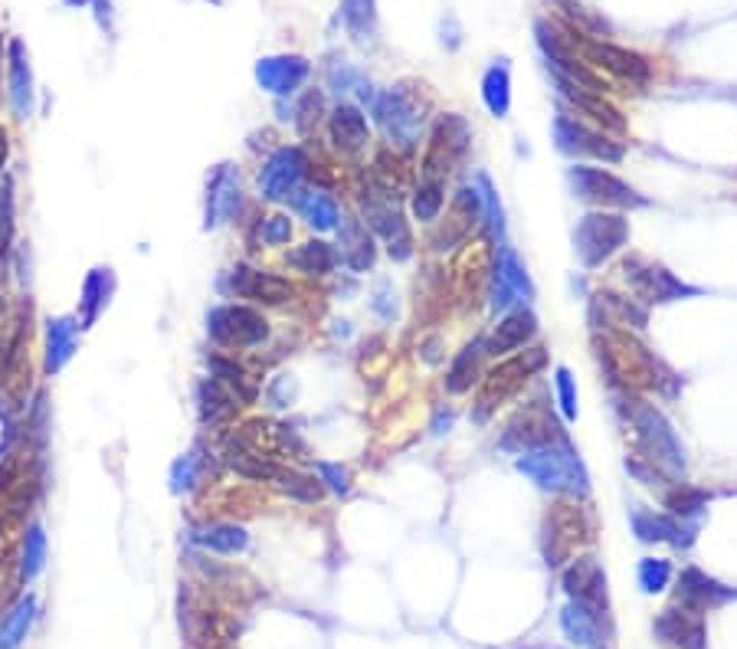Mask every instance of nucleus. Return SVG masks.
Returning <instances> with one entry per match:
<instances>
[{
    "label": "nucleus",
    "instance_id": "nucleus-1",
    "mask_svg": "<svg viewBox=\"0 0 737 649\" xmlns=\"http://www.w3.org/2000/svg\"><path fill=\"white\" fill-rule=\"evenodd\" d=\"M518 472L541 486L544 492H557V495H587L590 479L587 469L580 463V456L574 446L567 443V436H557L534 450H525L518 456Z\"/></svg>",
    "mask_w": 737,
    "mask_h": 649
},
{
    "label": "nucleus",
    "instance_id": "nucleus-2",
    "mask_svg": "<svg viewBox=\"0 0 737 649\" xmlns=\"http://www.w3.org/2000/svg\"><path fill=\"white\" fill-rule=\"evenodd\" d=\"M629 240V223L623 214H606L593 210L574 230V250L587 269H597Z\"/></svg>",
    "mask_w": 737,
    "mask_h": 649
},
{
    "label": "nucleus",
    "instance_id": "nucleus-3",
    "mask_svg": "<svg viewBox=\"0 0 737 649\" xmlns=\"http://www.w3.org/2000/svg\"><path fill=\"white\" fill-rule=\"evenodd\" d=\"M207 335L223 348H256L269 338V325L249 305H217L207 312Z\"/></svg>",
    "mask_w": 737,
    "mask_h": 649
},
{
    "label": "nucleus",
    "instance_id": "nucleus-4",
    "mask_svg": "<svg viewBox=\"0 0 737 649\" xmlns=\"http://www.w3.org/2000/svg\"><path fill=\"white\" fill-rule=\"evenodd\" d=\"M633 427L639 433V440H643L646 453L652 459V466L659 463L662 472H669V476H682L685 469V453H682V443L679 436H675L672 423L662 417L656 407L649 404H639L633 410Z\"/></svg>",
    "mask_w": 737,
    "mask_h": 649
},
{
    "label": "nucleus",
    "instance_id": "nucleus-5",
    "mask_svg": "<svg viewBox=\"0 0 737 649\" xmlns=\"http://www.w3.org/2000/svg\"><path fill=\"white\" fill-rule=\"evenodd\" d=\"M567 184L577 200L597 207H643L646 200L639 197L626 181L603 168H587V164H574L567 168Z\"/></svg>",
    "mask_w": 737,
    "mask_h": 649
},
{
    "label": "nucleus",
    "instance_id": "nucleus-6",
    "mask_svg": "<svg viewBox=\"0 0 737 649\" xmlns=\"http://www.w3.org/2000/svg\"><path fill=\"white\" fill-rule=\"evenodd\" d=\"M371 112L377 118V125L384 128L387 138L394 141L397 148L410 151L416 148V141H420V112H416L413 99L407 96L403 89H387L374 96L371 102Z\"/></svg>",
    "mask_w": 737,
    "mask_h": 649
},
{
    "label": "nucleus",
    "instance_id": "nucleus-7",
    "mask_svg": "<svg viewBox=\"0 0 737 649\" xmlns=\"http://www.w3.org/2000/svg\"><path fill=\"white\" fill-rule=\"evenodd\" d=\"M305 171H308L305 151L295 145H285L279 151H272L269 161L263 164V171H259V191H263V197L272 200V204L289 200L299 191Z\"/></svg>",
    "mask_w": 737,
    "mask_h": 649
},
{
    "label": "nucleus",
    "instance_id": "nucleus-8",
    "mask_svg": "<svg viewBox=\"0 0 737 649\" xmlns=\"http://www.w3.org/2000/svg\"><path fill=\"white\" fill-rule=\"evenodd\" d=\"M554 145L561 155L570 158H597V161H623V148L613 145L610 138L600 132H590L587 125H580L577 118L557 115L554 118Z\"/></svg>",
    "mask_w": 737,
    "mask_h": 649
},
{
    "label": "nucleus",
    "instance_id": "nucleus-9",
    "mask_svg": "<svg viewBox=\"0 0 737 649\" xmlns=\"http://www.w3.org/2000/svg\"><path fill=\"white\" fill-rule=\"evenodd\" d=\"M223 289H230L233 295H240V299L259 302V305H285L295 295L289 279L263 273V269H253V266H233L227 273V282H223Z\"/></svg>",
    "mask_w": 737,
    "mask_h": 649
},
{
    "label": "nucleus",
    "instance_id": "nucleus-10",
    "mask_svg": "<svg viewBox=\"0 0 737 649\" xmlns=\"http://www.w3.org/2000/svg\"><path fill=\"white\" fill-rule=\"evenodd\" d=\"M534 299V286L528 279L525 263L518 259V253L511 246L498 250V266H495V286H492V305L495 312H508L511 305Z\"/></svg>",
    "mask_w": 737,
    "mask_h": 649
},
{
    "label": "nucleus",
    "instance_id": "nucleus-11",
    "mask_svg": "<svg viewBox=\"0 0 737 649\" xmlns=\"http://www.w3.org/2000/svg\"><path fill=\"white\" fill-rule=\"evenodd\" d=\"M243 210V187H240V174H236L230 164L217 168V174L210 177L207 187V230L220 227V223H233Z\"/></svg>",
    "mask_w": 737,
    "mask_h": 649
},
{
    "label": "nucleus",
    "instance_id": "nucleus-12",
    "mask_svg": "<svg viewBox=\"0 0 737 649\" xmlns=\"http://www.w3.org/2000/svg\"><path fill=\"white\" fill-rule=\"evenodd\" d=\"M312 73L305 56H266L256 63V82L272 96H292Z\"/></svg>",
    "mask_w": 737,
    "mask_h": 649
},
{
    "label": "nucleus",
    "instance_id": "nucleus-13",
    "mask_svg": "<svg viewBox=\"0 0 737 649\" xmlns=\"http://www.w3.org/2000/svg\"><path fill=\"white\" fill-rule=\"evenodd\" d=\"M656 636H659V643L675 646V649H705L708 646V630H705L701 613H692L685 607L662 610V617L656 620Z\"/></svg>",
    "mask_w": 737,
    "mask_h": 649
},
{
    "label": "nucleus",
    "instance_id": "nucleus-14",
    "mask_svg": "<svg viewBox=\"0 0 737 649\" xmlns=\"http://www.w3.org/2000/svg\"><path fill=\"white\" fill-rule=\"evenodd\" d=\"M364 217L387 240V250L394 259H407L413 253V236L407 220L400 217V210L390 200H374V197L364 200Z\"/></svg>",
    "mask_w": 737,
    "mask_h": 649
},
{
    "label": "nucleus",
    "instance_id": "nucleus-15",
    "mask_svg": "<svg viewBox=\"0 0 737 649\" xmlns=\"http://www.w3.org/2000/svg\"><path fill=\"white\" fill-rule=\"evenodd\" d=\"M580 50H584L593 66L606 69V73L620 76V79H629L636 82V86H643L649 79V63L639 53H629L623 46H613V43H600V40H580Z\"/></svg>",
    "mask_w": 737,
    "mask_h": 649
},
{
    "label": "nucleus",
    "instance_id": "nucleus-16",
    "mask_svg": "<svg viewBox=\"0 0 737 649\" xmlns=\"http://www.w3.org/2000/svg\"><path fill=\"white\" fill-rule=\"evenodd\" d=\"M544 364V351L541 348H531L528 354H521V358H515V361H508V364H502V368H495L492 374H489V381H485V394H482V413L479 417H485V413H489L492 407H495V397L502 400V397H508V394H515V387L525 381V377L531 374V371H538Z\"/></svg>",
    "mask_w": 737,
    "mask_h": 649
},
{
    "label": "nucleus",
    "instance_id": "nucleus-17",
    "mask_svg": "<svg viewBox=\"0 0 737 649\" xmlns=\"http://www.w3.org/2000/svg\"><path fill=\"white\" fill-rule=\"evenodd\" d=\"M731 597H737L734 587L718 584L715 577L701 574L698 568H688L679 577V604L685 610H692V613H705V610L718 607V604H724V600H731Z\"/></svg>",
    "mask_w": 737,
    "mask_h": 649
},
{
    "label": "nucleus",
    "instance_id": "nucleus-18",
    "mask_svg": "<svg viewBox=\"0 0 737 649\" xmlns=\"http://www.w3.org/2000/svg\"><path fill=\"white\" fill-rule=\"evenodd\" d=\"M561 584L570 594V600H580V604H587L593 610L606 604V577H603V568L593 558H577L564 571Z\"/></svg>",
    "mask_w": 737,
    "mask_h": 649
},
{
    "label": "nucleus",
    "instance_id": "nucleus-19",
    "mask_svg": "<svg viewBox=\"0 0 737 649\" xmlns=\"http://www.w3.org/2000/svg\"><path fill=\"white\" fill-rule=\"evenodd\" d=\"M534 332H538V318H534V312L515 309V312H508L502 322H498L492 338L482 341V348H485V354H495V358H502V354H511V351L525 348L528 341L534 338Z\"/></svg>",
    "mask_w": 737,
    "mask_h": 649
},
{
    "label": "nucleus",
    "instance_id": "nucleus-20",
    "mask_svg": "<svg viewBox=\"0 0 737 649\" xmlns=\"http://www.w3.org/2000/svg\"><path fill=\"white\" fill-rule=\"evenodd\" d=\"M7 63H10V109L17 118H30L33 115V69H30V56L23 50L20 40H10L7 46Z\"/></svg>",
    "mask_w": 737,
    "mask_h": 649
},
{
    "label": "nucleus",
    "instance_id": "nucleus-21",
    "mask_svg": "<svg viewBox=\"0 0 737 649\" xmlns=\"http://www.w3.org/2000/svg\"><path fill=\"white\" fill-rule=\"evenodd\" d=\"M79 322L69 315H59L46 322V374H59L73 361L79 345Z\"/></svg>",
    "mask_w": 737,
    "mask_h": 649
},
{
    "label": "nucleus",
    "instance_id": "nucleus-22",
    "mask_svg": "<svg viewBox=\"0 0 737 649\" xmlns=\"http://www.w3.org/2000/svg\"><path fill=\"white\" fill-rule=\"evenodd\" d=\"M341 236H338V246H341V263L351 269V273H367V269L374 266L377 259V250H374V236L367 233V227L361 220H341Z\"/></svg>",
    "mask_w": 737,
    "mask_h": 649
},
{
    "label": "nucleus",
    "instance_id": "nucleus-23",
    "mask_svg": "<svg viewBox=\"0 0 737 649\" xmlns=\"http://www.w3.org/2000/svg\"><path fill=\"white\" fill-rule=\"evenodd\" d=\"M629 522H633V531L639 541H646V545H656V541H669L675 548H685L692 545V531H685L682 522H675L669 515H656V512H646V509H633L629 515Z\"/></svg>",
    "mask_w": 737,
    "mask_h": 649
},
{
    "label": "nucleus",
    "instance_id": "nucleus-24",
    "mask_svg": "<svg viewBox=\"0 0 737 649\" xmlns=\"http://www.w3.org/2000/svg\"><path fill=\"white\" fill-rule=\"evenodd\" d=\"M331 141H335L344 155H354V151H361L371 141V128H367V118L358 105L341 102L331 112Z\"/></svg>",
    "mask_w": 737,
    "mask_h": 649
},
{
    "label": "nucleus",
    "instance_id": "nucleus-25",
    "mask_svg": "<svg viewBox=\"0 0 737 649\" xmlns=\"http://www.w3.org/2000/svg\"><path fill=\"white\" fill-rule=\"evenodd\" d=\"M626 273H629V279H633L636 292L643 295L646 302H672V299H682L685 292H692L662 266H646V269H629L626 266Z\"/></svg>",
    "mask_w": 737,
    "mask_h": 649
},
{
    "label": "nucleus",
    "instance_id": "nucleus-26",
    "mask_svg": "<svg viewBox=\"0 0 737 649\" xmlns=\"http://www.w3.org/2000/svg\"><path fill=\"white\" fill-rule=\"evenodd\" d=\"M112 292H115L112 269L109 266L92 269V273L86 276V282H82V299H79L82 318H79V328H92L95 325V318H99L105 305H109Z\"/></svg>",
    "mask_w": 737,
    "mask_h": 649
},
{
    "label": "nucleus",
    "instance_id": "nucleus-27",
    "mask_svg": "<svg viewBox=\"0 0 737 649\" xmlns=\"http://www.w3.org/2000/svg\"><path fill=\"white\" fill-rule=\"evenodd\" d=\"M561 630L564 636L574 646L580 649H593L600 643V620H597V610L580 604V600H570L561 610Z\"/></svg>",
    "mask_w": 737,
    "mask_h": 649
},
{
    "label": "nucleus",
    "instance_id": "nucleus-28",
    "mask_svg": "<svg viewBox=\"0 0 737 649\" xmlns=\"http://www.w3.org/2000/svg\"><path fill=\"white\" fill-rule=\"evenodd\" d=\"M295 207H299V214L305 217V223L312 230H338L341 227V207L338 200L325 194V191H295Z\"/></svg>",
    "mask_w": 737,
    "mask_h": 649
},
{
    "label": "nucleus",
    "instance_id": "nucleus-29",
    "mask_svg": "<svg viewBox=\"0 0 737 649\" xmlns=\"http://www.w3.org/2000/svg\"><path fill=\"white\" fill-rule=\"evenodd\" d=\"M190 541L207 551H220V554H240L249 548V535L240 525H204V528H190Z\"/></svg>",
    "mask_w": 737,
    "mask_h": 649
},
{
    "label": "nucleus",
    "instance_id": "nucleus-30",
    "mask_svg": "<svg viewBox=\"0 0 737 649\" xmlns=\"http://www.w3.org/2000/svg\"><path fill=\"white\" fill-rule=\"evenodd\" d=\"M37 613H40V600L37 597H33V594L20 597L14 604V610H10L4 617V623H0V649H17L23 640H27V633L33 627V620H37Z\"/></svg>",
    "mask_w": 737,
    "mask_h": 649
},
{
    "label": "nucleus",
    "instance_id": "nucleus-31",
    "mask_svg": "<svg viewBox=\"0 0 737 649\" xmlns=\"http://www.w3.org/2000/svg\"><path fill=\"white\" fill-rule=\"evenodd\" d=\"M285 263H289L292 269H299L302 276H328L331 269H335L338 256L325 240H308L299 246V250H292L289 256H285Z\"/></svg>",
    "mask_w": 737,
    "mask_h": 649
},
{
    "label": "nucleus",
    "instance_id": "nucleus-32",
    "mask_svg": "<svg viewBox=\"0 0 737 649\" xmlns=\"http://www.w3.org/2000/svg\"><path fill=\"white\" fill-rule=\"evenodd\" d=\"M197 404L204 423H223L236 413V397L220 381H213V377H204L197 384Z\"/></svg>",
    "mask_w": 737,
    "mask_h": 649
},
{
    "label": "nucleus",
    "instance_id": "nucleus-33",
    "mask_svg": "<svg viewBox=\"0 0 737 649\" xmlns=\"http://www.w3.org/2000/svg\"><path fill=\"white\" fill-rule=\"evenodd\" d=\"M43 568H46V531L43 525L33 522L27 528V535H23V548H20V571H17L20 584L37 581Z\"/></svg>",
    "mask_w": 737,
    "mask_h": 649
},
{
    "label": "nucleus",
    "instance_id": "nucleus-34",
    "mask_svg": "<svg viewBox=\"0 0 737 649\" xmlns=\"http://www.w3.org/2000/svg\"><path fill=\"white\" fill-rule=\"evenodd\" d=\"M482 99L489 105V112L495 118H505L508 115V105H511V79H508V66L505 63H495L489 66V73L482 79Z\"/></svg>",
    "mask_w": 737,
    "mask_h": 649
},
{
    "label": "nucleus",
    "instance_id": "nucleus-35",
    "mask_svg": "<svg viewBox=\"0 0 737 649\" xmlns=\"http://www.w3.org/2000/svg\"><path fill=\"white\" fill-rule=\"evenodd\" d=\"M482 354H485L482 345H469L466 351H459V358L453 361V368H449V374H446V391L449 394H466L469 387L479 381Z\"/></svg>",
    "mask_w": 737,
    "mask_h": 649
},
{
    "label": "nucleus",
    "instance_id": "nucleus-36",
    "mask_svg": "<svg viewBox=\"0 0 737 649\" xmlns=\"http://www.w3.org/2000/svg\"><path fill=\"white\" fill-rule=\"evenodd\" d=\"M210 371H213V381H220L236 400H243V404H249V400L256 397L253 384H249V377L240 364H233L227 358H210Z\"/></svg>",
    "mask_w": 737,
    "mask_h": 649
},
{
    "label": "nucleus",
    "instance_id": "nucleus-37",
    "mask_svg": "<svg viewBox=\"0 0 737 649\" xmlns=\"http://www.w3.org/2000/svg\"><path fill=\"white\" fill-rule=\"evenodd\" d=\"M341 20L351 30L354 40H367L377 27V10L374 0H344L341 4Z\"/></svg>",
    "mask_w": 737,
    "mask_h": 649
},
{
    "label": "nucleus",
    "instance_id": "nucleus-38",
    "mask_svg": "<svg viewBox=\"0 0 737 649\" xmlns=\"http://www.w3.org/2000/svg\"><path fill=\"white\" fill-rule=\"evenodd\" d=\"M443 191H446V181H430V177H423L413 194V217L420 223H433L439 217V210H443V200H446Z\"/></svg>",
    "mask_w": 737,
    "mask_h": 649
},
{
    "label": "nucleus",
    "instance_id": "nucleus-39",
    "mask_svg": "<svg viewBox=\"0 0 737 649\" xmlns=\"http://www.w3.org/2000/svg\"><path fill=\"white\" fill-rule=\"evenodd\" d=\"M272 482H276L285 495H292V499H299V502H318V499H322V482H315L312 476H302V472L276 469Z\"/></svg>",
    "mask_w": 737,
    "mask_h": 649
},
{
    "label": "nucleus",
    "instance_id": "nucleus-40",
    "mask_svg": "<svg viewBox=\"0 0 737 649\" xmlns=\"http://www.w3.org/2000/svg\"><path fill=\"white\" fill-rule=\"evenodd\" d=\"M475 187H479L482 194V217L489 220V230L492 236H498V240H505V214H502V204H498V194L492 181L485 174H479V181H475Z\"/></svg>",
    "mask_w": 737,
    "mask_h": 649
},
{
    "label": "nucleus",
    "instance_id": "nucleus-41",
    "mask_svg": "<svg viewBox=\"0 0 737 649\" xmlns=\"http://www.w3.org/2000/svg\"><path fill=\"white\" fill-rule=\"evenodd\" d=\"M669 577H672L669 561H662V558L639 561V587H643L646 594H662V590L669 587Z\"/></svg>",
    "mask_w": 737,
    "mask_h": 649
},
{
    "label": "nucleus",
    "instance_id": "nucleus-42",
    "mask_svg": "<svg viewBox=\"0 0 737 649\" xmlns=\"http://www.w3.org/2000/svg\"><path fill=\"white\" fill-rule=\"evenodd\" d=\"M200 479V459L197 453H184L177 463L171 466V489L174 492H190Z\"/></svg>",
    "mask_w": 737,
    "mask_h": 649
},
{
    "label": "nucleus",
    "instance_id": "nucleus-43",
    "mask_svg": "<svg viewBox=\"0 0 737 649\" xmlns=\"http://www.w3.org/2000/svg\"><path fill=\"white\" fill-rule=\"evenodd\" d=\"M318 482L328 486L335 495H348L351 492V472L344 469L341 463H315Z\"/></svg>",
    "mask_w": 737,
    "mask_h": 649
},
{
    "label": "nucleus",
    "instance_id": "nucleus-44",
    "mask_svg": "<svg viewBox=\"0 0 737 649\" xmlns=\"http://www.w3.org/2000/svg\"><path fill=\"white\" fill-rule=\"evenodd\" d=\"M705 502H708V495L701 489H679V492L669 495V509L675 515H682V518L698 515L701 509H705Z\"/></svg>",
    "mask_w": 737,
    "mask_h": 649
},
{
    "label": "nucleus",
    "instance_id": "nucleus-45",
    "mask_svg": "<svg viewBox=\"0 0 737 649\" xmlns=\"http://www.w3.org/2000/svg\"><path fill=\"white\" fill-rule=\"evenodd\" d=\"M554 387H557V400H561L564 417L574 420L577 417V387H574V377H570L567 368L554 371Z\"/></svg>",
    "mask_w": 737,
    "mask_h": 649
},
{
    "label": "nucleus",
    "instance_id": "nucleus-46",
    "mask_svg": "<svg viewBox=\"0 0 737 649\" xmlns=\"http://www.w3.org/2000/svg\"><path fill=\"white\" fill-rule=\"evenodd\" d=\"M289 240H292V220L285 217V214L266 217V223H263V243L282 246V243H289Z\"/></svg>",
    "mask_w": 737,
    "mask_h": 649
},
{
    "label": "nucleus",
    "instance_id": "nucleus-47",
    "mask_svg": "<svg viewBox=\"0 0 737 649\" xmlns=\"http://www.w3.org/2000/svg\"><path fill=\"white\" fill-rule=\"evenodd\" d=\"M371 309H374L380 318H394L397 302H394V289H390V282H377V289H374V295H371Z\"/></svg>",
    "mask_w": 737,
    "mask_h": 649
},
{
    "label": "nucleus",
    "instance_id": "nucleus-48",
    "mask_svg": "<svg viewBox=\"0 0 737 649\" xmlns=\"http://www.w3.org/2000/svg\"><path fill=\"white\" fill-rule=\"evenodd\" d=\"M10 486H14V466L4 463V466H0V495H4Z\"/></svg>",
    "mask_w": 737,
    "mask_h": 649
},
{
    "label": "nucleus",
    "instance_id": "nucleus-49",
    "mask_svg": "<svg viewBox=\"0 0 737 649\" xmlns=\"http://www.w3.org/2000/svg\"><path fill=\"white\" fill-rule=\"evenodd\" d=\"M4 158H7V141H4V135H0V164H4Z\"/></svg>",
    "mask_w": 737,
    "mask_h": 649
},
{
    "label": "nucleus",
    "instance_id": "nucleus-50",
    "mask_svg": "<svg viewBox=\"0 0 737 649\" xmlns=\"http://www.w3.org/2000/svg\"><path fill=\"white\" fill-rule=\"evenodd\" d=\"M86 4H92V0H66V7H86Z\"/></svg>",
    "mask_w": 737,
    "mask_h": 649
},
{
    "label": "nucleus",
    "instance_id": "nucleus-51",
    "mask_svg": "<svg viewBox=\"0 0 737 649\" xmlns=\"http://www.w3.org/2000/svg\"><path fill=\"white\" fill-rule=\"evenodd\" d=\"M213 4H223V0H213Z\"/></svg>",
    "mask_w": 737,
    "mask_h": 649
}]
</instances>
